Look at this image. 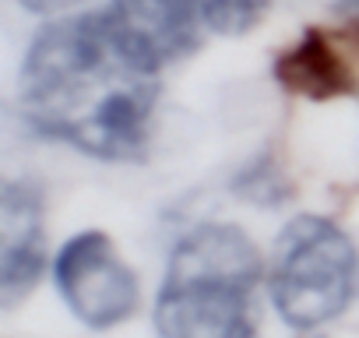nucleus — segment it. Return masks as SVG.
I'll return each mask as SVG.
<instances>
[{
	"mask_svg": "<svg viewBox=\"0 0 359 338\" xmlns=\"http://www.w3.org/2000/svg\"><path fill=\"white\" fill-rule=\"evenodd\" d=\"M299 338H324V334H317V331H299Z\"/></svg>",
	"mask_w": 359,
	"mask_h": 338,
	"instance_id": "9b49d317",
	"label": "nucleus"
},
{
	"mask_svg": "<svg viewBox=\"0 0 359 338\" xmlns=\"http://www.w3.org/2000/svg\"><path fill=\"white\" fill-rule=\"evenodd\" d=\"M18 4L29 11H39V15H53V11H67V8L81 4V0H18Z\"/></svg>",
	"mask_w": 359,
	"mask_h": 338,
	"instance_id": "1a4fd4ad",
	"label": "nucleus"
},
{
	"mask_svg": "<svg viewBox=\"0 0 359 338\" xmlns=\"http://www.w3.org/2000/svg\"><path fill=\"white\" fill-rule=\"evenodd\" d=\"M109 18L123 46L148 67L162 71L201 50V0H109Z\"/></svg>",
	"mask_w": 359,
	"mask_h": 338,
	"instance_id": "39448f33",
	"label": "nucleus"
},
{
	"mask_svg": "<svg viewBox=\"0 0 359 338\" xmlns=\"http://www.w3.org/2000/svg\"><path fill=\"white\" fill-rule=\"evenodd\" d=\"M334 8H341L348 15H359V0H334Z\"/></svg>",
	"mask_w": 359,
	"mask_h": 338,
	"instance_id": "9d476101",
	"label": "nucleus"
},
{
	"mask_svg": "<svg viewBox=\"0 0 359 338\" xmlns=\"http://www.w3.org/2000/svg\"><path fill=\"white\" fill-rule=\"evenodd\" d=\"M46 271L43 191L36 180L0 187V306L22 303Z\"/></svg>",
	"mask_w": 359,
	"mask_h": 338,
	"instance_id": "423d86ee",
	"label": "nucleus"
},
{
	"mask_svg": "<svg viewBox=\"0 0 359 338\" xmlns=\"http://www.w3.org/2000/svg\"><path fill=\"white\" fill-rule=\"evenodd\" d=\"M271 71L285 92L303 95L310 102H327L338 95H352L359 88L352 60L324 29H306L289 50L275 57Z\"/></svg>",
	"mask_w": 359,
	"mask_h": 338,
	"instance_id": "0eeeda50",
	"label": "nucleus"
},
{
	"mask_svg": "<svg viewBox=\"0 0 359 338\" xmlns=\"http://www.w3.org/2000/svg\"><path fill=\"white\" fill-rule=\"evenodd\" d=\"M261 271V254L240 226H194L165 261L155 296L158 338H257Z\"/></svg>",
	"mask_w": 359,
	"mask_h": 338,
	"instance_id": "f03ea898",
	"label": "nucleus"
},
{
	"mask_svg": "<svg viewBox=\"0 0 359 338\" xmlns=\"http://www.w3.org/2000/svg\"><path fill=\"white\" fill-rule=\"evenodd\" d=\"M359 257L348 233L324 215H296L275 240L268 296L292 331L334 320L355 292Z\"/></svg>",
	"mask_w": 359,
	"mask_h": 338,
	"instance_id": "7ed1b4c3",
	"label": "nucleus"
},
{
	"mask_svg": "<svg viewBox=\"0 0 359 338\" xmlns=\"http://www.w3.org/2000/svg\"><path fill=\"white\" fill-rule=\"evenodd\" d=\"M268 4H271V0H201L205 22L219 36H243V32H250L264 18Z\"/></svg>",
	"mask_w": 359,
	"mask_h": 338,
	"instance_id": "6e6552de",
	"label": "nucleus"
},
{
	"mask_svg": "<svg viewBox=\"0 0 359 338\" xmlns=\"http://www.w3.org/2000/svg\"><path fill=\"white\" fill-rule=\"evenodd\" d=\"M53 282L67 310L95 331L130 320L141 306V282L102 229H85L57 250Z\"/></svg>",
	"mask_w": 359,
	"mask_h": 338,
	"instance_id": "20e7f679",
	"label": "nucleus"
},
{
	"mask_svg": "<svg viewBox=\"0 0 359 338\" xmlns=\"http://www.w3.org/2000/svg\"><path fill=\"white\" fill-rule=\"evenodd\" d=\"M158 74L116 36L109 11L64 15L36 32L18 74V109L32 134L99 162H144Z\"/></svg>",
	"mask_w": 359,
	"mask_h": 338,
	"instance_id": "f257e3e1",
	"label": "nucleus"
}]
</instances>
